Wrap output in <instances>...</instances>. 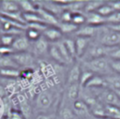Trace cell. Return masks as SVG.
I'll use <instances>...</instances> for the list:
<instances>
[{"mask_svg":"<svg viewBox=\"0 0 120 119\" xmlns=\"http://www.w3.org/2000/svg\"><path fill=\"white\" fill-rule=\"evenodd\" d=\"M84 67L86 69L91 71L92 73H98V75L102 74V75H111L112 74V68L110 67L109 59L105 56L103 57H98L95 59H91L85 62Z\"/></svg>","mask_w":120,"mask_h":119,"instance_id":"6da1fadb","label":"cell"},{"mask_svg":"<svg viewBox=\"0 0 120 119\" xmlns=\"http://www.w3.org/2000/svg\"><path fill=\"white\" fill-rule=\"evenodd\" d=\"M98 99L103 102L108 106H114L120 108V97L118 94L110 89V88H102L98 94Z\"/></svg>","mask_w":120,"mask_h":119,"instance_id":"7a4b0ae2","label":"cell"},{"mask_svg":"<svg viewBox=\"0 0 120 119\" xmlns=\"http://www.w3.org/2000/svg\"><path fill=\"white\" fill-rule=\"evenodd\" d=\"M100 44L107 48L117 47L120 44V33L112 31L106 27V30L100 33Z\"/></svg>","mask_w":120,"mask_h":119,"instance_id":"3957f363","label":"cell"},{"mask_svg":"<svg viewBox=\"0 0 120 119\" xmlns=\"http://www.w3.org/2000/svg\"><path fill=\"white\" fill-rule=\"evenodd\" d=\"M12 59L15 61V63L20 67H30L33 66L35 62L34 55L29 52H13L10 54Z\"/></svg>","mask_w":120,"mask_h":119,"instance_id":"277c9868","label":"cell"},{"mask_svg":"<svg viewBox=\"0 0 120 119\" xmlns=\"http://www.w3.org/2000/svg\"><path fill=\"white\" fill-rule=\"evenodd\" d=\"M108 52H109V48H107L101 44L92 45V46H89V48L85 52L84 55H86L87 61H88L91 59L106 56V55H108Z\"/></svg>","mask_w":120,"mask_h":119,"instance_id":"5b68a950","label":"cell"},{"mask_svg":"<svg viewBox=\"0 0 120 119\" xmlns=\"http://www.w3.org/2000/svg\"><path fill=\"white\" fill-rule=\"evenodd\" d=\"M53 101V97L52 95L48 92V91H42L40 92L36 99V104L37 107L40 110H46L51 107Z\"/></svg>","mask_w":120,"mask_h":119,"instance_id":"8992f818","label":"cell"},{"mask_svg":"<svg viewBox=\"0 0 120 119\" xmlns=\"http://www.w3.org/2000/svg\"><path fill=\"white\" fill-rule=\"evenodd\" d=\"M37 12L41 17V19L43 20L44 23L47 24L48 26H58L59 25V22H58L57 17L55 15H53L52 13L49 12L48 10L44 9L43 7H38Z\"/></svg>","mask_w":120,"mask_h":119,"instance_id":"52a82bcc","label":"cell"},{"mask_svg":"<svg viewBox=\"0 0 120 119\" xmlns=\"http://www.w3.org/2000/svg\"><path fill=\"white\" fill-rule=\"evenodd\" d=\"M30 46V41L28 38L25 37V35H20L15 37L11 48L13 49L14 52H27V49Z\"/></svg>","mask_w":120,"mask_h":119,"instance_id":"ba28073f","label":"cell"},{"mask_svg":"<svg viewBox=\"0 0 120 119\" xmlns=\"http://www.w3.org/2000/svg\"><path fill=\"white\" fill-rule=\"evenodd\" d=\"M90 38L83 37H76L75 38V48H76V57H82L84 55L85 52L90 46Z\"/></svg>","mask_w":120,"mask_h":119,"instance_id":"9c48e42d","label":"cell"},{"mask_svg":"<svg viewBox=\"0 0 120 119\" xmlns=\"http://www.w3.org/2000/svg\"><path fill=\"white\" fill-rule=\"evenodd\" d=\"M42 37H45L48 41H59L62 37V32L58 28V26H48L43 32Z\"/></svg>","mask_w":120,"mask_h":119,"instance_id":"30bf717a","label":"cell"},{"mask_svg":"<svg viewBox=\"0 0 120 119\" xmlns=\"http://www.w3.org/2000/svg\"><path fill=\"white\" fill-rule=\"evenodd\" d=\"M84 15H85V23L86 24L98 27L99 25L106 22V18L102 17L101 15H99L96 11L95 12L84 13Z\"/></svg>","mask_w":120,"mask_h":119,"instance_id":"8fae6325","label":"cell"},{"mask_svg":"<svg viewBox=\"0 0 120 119\" xmlns=\"http://www.w3.org/2000/svg\"><path fill=\"white\" fill-rule=\"evenodd\" d=\"M17 11H21L17 1L3 0L0 2V14L11 13V12H17Z\"/></svg>","mask_w":120,"mask_h":119,"instance_id":"7c38bea8","label":"cell"},{"mask_svg":"<svg viewBox=\"0 0 120 119\" xmlns=\"http://www.w3.org/2000/svg\"><path fill=\"white\" fill-rule=\"evenodd\" d=\"M98 31V27L96 26H92L89 24H83L79 26L78 30L75 32L76 37H91L94 35H96V33Z\"/></svg>","mask_w":120,"mask_h":119,"instance_id":"4fadbf2b","label":"cell"},{"mask_svg":"<svg viewBox=\"0 0 120 119\" xmlns=\"http://www.w3.org/2000/svg\"><path fill=\"white\" fill-rule=\"evenodd\" d=\"M82 68L81 66L76 63L72 66V67L69 69L68 71V82L69 84L72 83H79L80 82V78L82 75Z\"/></svg>","mask_w":120,"mask_h":119,"instance_id":"5bb4252c","label":"cell"},{"mask_svg":"<svg viewBox=\"0 0 120 119\" xmlns=\"http://www.w3.org/2000/svg\"><path fill=\"white\" fill-rule=\"evenodd\" d=\"M49 46L50 45L48 43V40L41 36L38 40L34 42V52L36 54H38V55L44 54L48 52Z\"/></svg>","mask_w":120,"mask_h":119,"instance_id":"9a60e30c","label":"cell"},{"mask_svg":"<svg viewBox=\"0 0 120 119\" xmlns=\"http://www.w3.org/2000/svg\"><path fill=\"white\" fill-rule=\"evenodd\" d=\"M48 53H49V55H50L55 62H57L58 64H60V65H65V64H67V62H66L65 59L63 58V56H62V54H61V52H60V51H59V49H58V47L56 46L55 43L49 46Z\"/></svg>","mask_w":120,"mask_h":119,"instance_id":"2e32d148","label":"cell"},{"mask_svg":"<svg viewBox=\"0 0 120 119\" xmlns=\"http://www.w3.org/2000/svg\"><path fill=\"white\" fill-rule=\"evenodd\" d=\"M107 86L105 79H103L100 75H93L92 78L88 81V82L85 84L84 87L87 88H102Z\"/></svg>","mask_w":120,"mask_h":119,"instance_id":"e0dca14e","label":"cell"},{"mask_svg":"<svg viewBox=\"0 0 120 119\" xmlns=\"http://www.w3.org/2000/svg\"><path fill=\"white\" fill-rule=\"evenodd\" d=\"M20 9L22 13H30V12H37L38 7L35 4H33L32 1L29 0H19L17 1Z\"/></svg>","mask_w":120,"mask_h":119,"instance_id":"ac0fdd59","label":"cell"},{"mask_svg":"<svg viewBox=\"0 0 120 119\" xmlns=\"http://www.w3.org/2000/svg\"><path fill=\"white\" fill-rule=\"evenodd\" d=\"M107 86L113 91H120V75H108L105 78Z\"/></svg>","mask_w":120,"mask_h":119,"instance_id":"d6986e66","label":"cell"},{"mask_svg":"<svg viewBox=\"0 0 120 119\" xmlns=\"http://www.w3.org/2000/svg\"><path fill=\"white\" fill-rule=\"evenodd\" d=\"M0 68H16L19 69V66L12 59L11 55H0Z\"/></svg>","mask_w":120,"mask_h":119,"instance_id":"ffe728a7","label":"cell"},{"mask_svg":"<svg viewBox=\"0 0 120 119\" xmlns=\"http://www.w3.org/2000/svg\"><path fill=\"white\" fill-rule=\"evenodd\" d=\"M73 108H74L75 113L78 114V115H81V116L87 114L88 112H89V109H88L87 105L81 99H77L76 101H74Z\"/></svg>","mask_w":120,"mask_h":119,"instance_id":"44dd1931","label":"cell"},{"mask_svg":"<svg viewBox=\"0 0 120 119\" xmlns=\"http://www.w3.org/2000/svg\"><path fill=\"white\" fill-rule=\"evenodd\" d=\"M104 1H100V0H92V1H87L85 2L84 7H83V11L84 13H89V12H95L97 11V9L102 5L104 4Z\"/></svg>","mask_w":120,"mask_h":119,"instance_id":"7402d4cb","label":"cell"},{"mask_svg":"<svg viewBox=\"0 0 120 119\" xmlns=\"http://www.w3.org/2000/svg\"><path fill=\"white\" fill-rule=\"evenodd\" d=\"M58 28L60 29V31L65 34H69V33H75L79 26H77L76 24H74L73 22H59Z\"/></svg>","mask_w":120,"mask_h":119,"instance_id":"603a6c76","label":"cell"},{"mask_svg":"<svg viewBox=\"0 0 120 119\" xmlns=\"http://www.w3.org/2000/svg\"><path fill=\"white\" fill-rule=\"evenodd\" d=\"M80 84L79 83H72L69 84L68 88V97L70 100L76 101L79 97V94H80Z\"/></svg>","mask_w":120,"mask_h":119,"instance_id":"cb8c5ba5","label":"cell"},{"mask_svg":"<svg viewBox=\"0 0 120 119\" xmlns=\"http://www.w3.org/2000/svg\"><path fill=\"white\" fill-rule=\"evenodd\" d=\"M105 106V112L106 116L105 117H110L113 119H120V108L114 107V106Z\"/></svg>","mask_w":120,"mask_h":119,"instance_id":"d4e9b609","label":"cell"},{"mask_svg":"<svg viewBox=\"0 0 120 119\" xmlns=\"http://www.w3.org/2000/svg\"><path fill=\"white\" fill-rule=\"evenodd\" d=\"M96 12H98V13L99 15H101L102 17L107 18V17H109L110 15H112V14L114 12V10H113V8L112 7V6H111L109 3H104V4H102V5L97 9Z\"/></svg>","mask_w":120,"mask_h":119,"instance_id":"484cf974","label":"cell"},{"mask_svg":"<svg viewBox=\"0 0 120 119\" xmlns=\"http://www.w3.org/2000/svg\"><path fill=\"white\" fill-rule=\"evenodd\" d=\"M55 44H56V46L58 47V49H59V51H60V52H61L63 58L65 59V61H66L67 63L71 62V61L73 60V57L70 55V53H69L68 51L67 50V48H66V46L64 45L63 41H62V40H61V41L59 40V41H57Z\"/></svg>","mask_w":120,"mask_h":119,"instance_id":"4316f807","label":"cell"},{"mask_svg":"<svg viewBox=\"0 0 120 119\" xmlns=\"http://www.w3.org/2000/svg\"><path fill=\"white\" fill-rule=\"evenodd\" d=\"M20 74V70L16 68H0V76L5 78H17Z\"/></svg>","mask_w":120,"mask_h":119,"instance_id":"83f0119b","label":"cell"},{"mask_svg":"<svg viewBox=\"0 0 120 119\" xmlns=\"http://www.w3.org/2000/svg\"><path fill=\"white\" fill-rule=\"evenodd\" d=\"M41 36H42L41 33L38 32V30H35V29H33V28H28V27H26V29H25V37L28 38L29 41L35 42V41L38 40Z\"/></svg>","mask_w":120,"mask_h":119,"instance_id":"f1b7e54d","label":"cell"},{"mask_svg":"<svg viewBox=\"0 0 120 119\" xmlns=\"http://www.w3.org/2000/svg\"><path fill=\"white\" fill-rule=\"evenodd\" d=\"M71 22H73L77 26H81V25L85 24V15H84V13H82V12L72 13Z\"/></svg>","mask_w":120,"mask_h":119,"instance_id":"f546056e","label":"cell"},{"mask_svg":"<svg viewBox=\"0 0 120 119\" xmlns=\"http://www.w3.org/2000/svg\"><path fill=\"white\" fill-rule=\"evenodd\" d=\"M64 45L66 46L67 50L68 51V52L70 53V55L74 58L76 57V48H75V40L71 39V38H66L64 40H62Z\"/></svg>","mask_w":120,"mask_h":119,"instance_id":"4dcf8cb0","label":"cell"},{"mask_svg":"<svg viewBox=\"0 0 120 119\" xmlns=\"http://www.w3.org/2000/svg\"><path fill=\"white\" fill-rule=\"evenodd\" d=\"M15 36L12 35H8V34H1L0 35V45L2 46H7V47H11L14 39H15Z\"/></svg>","mask_w":120,"mask_h":119,"instance_id":"1f68e13d","label":"cell"},{"mask_svg":"<svg viewBox=\"0 0 120 119\" xmlns=\"http://www.w3.org/2000/svg\"><path fill=\"white\" fill-rule=\"evenodd\" d=\"M94 75V73H92L91 71H89L88 69H84L82 71V75L80 78V82L79 84L81 86H85V84L88 82V81L92 78V76Z\"/></svg>","mask_w":120,"mask_h":119,"instance_id":"d6a6232c","label":"cell"},{"mask_svg":"<svg viewBox=\"0 0 120 119\" xmlns=\"http://www.w3.org/2000/svg\"><path fill=\"white\" fill-rule=\"evenodd\" d=\"M108 56H110V58H111V59L120 60V47L109 48Z\"/></svg>","mask_w":120,"mask_h":119,"instance_id":"836d02e7","label":"cell"},{"mask_svg":"<svg viewBox=\"0 0 120 119\" xmlns=\"http://www.w3.org/2000/svg\"><path fill=\"white\" fill-rule=\"evenodd\" d=\"M107 23H120V12L114 11L112 15L106 18Z\"/></svg>","mask_w":120,"mask_h":119,"instance_id":"e575fe53","label":"cell"},{"mask_svg":"<svg viewBox=\"0 0 120 119\" xmlns=\"http://www.w3.org/2000/svg\"><path fill=\"white\" fill-rule=\"evenodd\" d=\"M110 67L112 71L120 74V60H114V59H109Z\"/></svg>","mask_w":120,"mask_h":119,"instance_id":"d590c367","label":"cell"},{"mask_svg":"<svg viewBox=\"0 0 120 119\" xmlns=\"http://www.w3.org/2000/svg\"><path fill=\"white\" fill-rule=\"evenodd\" d=\"M61 22H70L72 19V13L67 9H64V11L60 15Z\"/></svg>","mask_w":120,"mask_h":119,"instance_id":"8d00e7d4","label":"cell"},{"mask_svg":"<svg viewBox=\"0 0 120 119\" xmlns=\"http://www.w3.org/2000/svg\"><path fill=\"white\" fill-rule=\"evenodd\" d=\"M60 114H61L62 119H73V117H74L72 111L68 108H63L61 110Z\"/></svg>","mask_w":120,"mask_h":119,"instance_id":"74e56055","label":"cell"},{"mask_svg":"<svg viewBox=\"0 0 120 119\" xmlns=\"http://www.w3.org/2000/svg\"><path fill=\"white\" fill-rule=\"evenodd\" d=\"M13 52H14V51L11 47L0 45V55H9V54H12Z\"/></svg>","mask_w":120,"mask_h":119,"instance_id":"f35d334b","label":"cell"},{"mask_svg":"<svg viewBox=\"0 0 120 119\" xmlns=\"http://www.w3.org/2000/svg\"><path fill=\"white\" fill-rule=\"evenodd\" d=\"M9 119H26L21 112L18 111H10L9 112Z\"/></svg>","mask_w":120,"mask_h":119,"instance_id":"ab89813d","label":"cell"},{"mask_svg":"<svg viewBox=\"0 0 120 119\" xmlns=\"http://www.w3.org/2000/svg\"><path fill=\"white\" fill-rule=\"evenodd\" d=\"M106 27L112 31L120 33V23H107Z\"/></svg>","mask_w":120,"mask_h":119,"instance_id":"60d3db41","label":"cell"},{"mask_svg":"<svg viewBox=\"0 0 120 119\" xmlns=\"http://www.w3.org/2000/svg\"><path fill=\"white\" fill-rule=\"evenodd\" d=\"M109 4L112 6V7L113 8L114 11H119V12H120V1H119V0L109 2Z\"/></svg>","mask_w":120,"mask_h":119,"instance_id":"b9f144b4","label":"cell"},{"mask_svg":"<svg viewBox=\"0 0 120 119\" xmlns=\"http://www.w3.org/2000/svg\"><path fill=\"white\" fill-rule=\"evenodd\" d=\"M6 94H7V90H6V87L0 83V98H3L6 97Z\"/></svg>","mask_w":120,"mask_h":119,"instance_id":"7bdbcfd3","label":"cell"},{"mask_svg":"<svg viewBox=\"0 0 120 119\" xmlns=\"http://www.w3.org/2000/svg\"><path fill=\"white\" fill-rule=\"evenodd\" d=\"M36 119H51V117L47 114H38L36 117Z\"/></svg>","mask_w":120,"mask_h":119,"instance_id":"ee69618b","label":"cell"},{"mask_svg":"<svg viewBox=\"0 0 120 119\" xmlns=\"http://www.w3.org/2000/svg\"><path fill=\"white\" fill-rule=\"evenodd\" d=\"M1 119H9V116L8 115V116H3Z\"/></svg>","mask_w":120,"mask_h":119,"instance_id":"f6af8a7d","label":"cell"},{"mask_svg":"<svg viewBox=\"0 0 120 119\" xmlns=\"http://www.w3.org/2000/svg\"><path fill=\"white\" fill-rule=\"evenodd\" d=\"M98 119H113V118H110V117H103V118H98Z\"/></svg>","mask_w":120,"mask_h":119,"instance_id":"bcb514c9","label":"cell"},{"mask_svg":"<svg viewBox=\"0 0 120 119\" xmlns=\"http://www.w3.org/2000/svg\"><path fill=\"white\" fill-rule=\"evenodd\" d=\"M1 29H2V22H0V30H1Z\"/></svg>","mask_w":120,"mask_h":119,"instance_id":"7dc6e473","label":"cell"},{"mask_svg":"<svg viewBox=\"0 0 120 119\" xmlns=\"http://www.w3.org/2000/svg\"><path fill=\"white\" fill-rule=\"evenodd\" d=\"M0 2H1V1H0Z\"/></svg>","mask_w":120,"mask_h":119,"instance_id":"c3c4849f","label":"cell"}]
</instances>
